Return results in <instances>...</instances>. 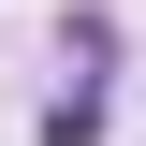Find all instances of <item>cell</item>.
Segmentation results:
<instances>
[{"mask_svg":"<svg viewBox=\"0 0 146 146\" xmlns=\"http://www.w3.org/2000/svg\"><path fill=\"white\" fill-rule=\"evenodd\" d=\"M88 131H102V88H58L44 102V146H88Z\"/></svg>","mask_w":146,"mask_h":146,"instance_id":"1","label":"cell"}]
</instances>
